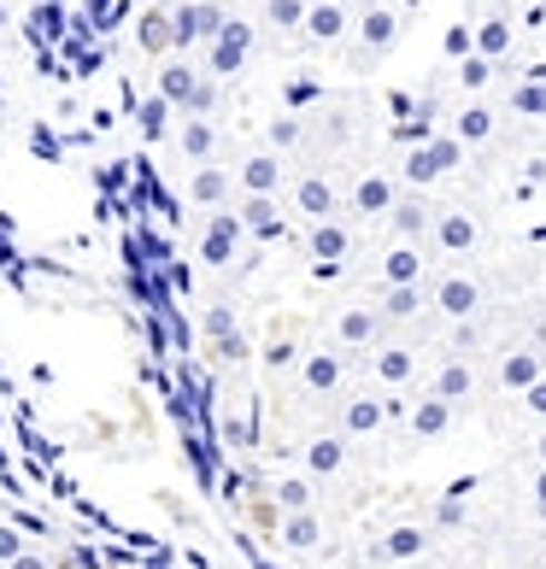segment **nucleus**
Here are the masks:
<instances>
[{"label":"nucleus","instance_id":"obj_45","mask_svg":"<svg viewBox=\"0 0 546 569\" xmlns=\"http://www.w3.org/2000/svg\"><path fill=\"white\" fill-rule=\"evenodd\" d=\"M435 522H440V529H458V522H465V505H458V499L435 505Z\"/></svg>","mask_w":546,"mask_h":569},{"label":"nucleus","instance_id":"obj_17","mask_svg":"<svg viewBox=\"0 0 546 569\" xmlns=\"http://www.w3.org/2000/svg\"><path fill=\"white\" fill-rule=\"evenodd\" d=\"M341 382H347V352H341V347H318V352L300 358V388H306L311 399L341 393Z\"/></svg>","mask_w":546,"mask_h":569},{"label":"nucleus","instance_id":"obj_49","mask_svg":"<svg viewBox=\"0 0 546 569\" xmlns=\"http://www.w3.org/2000/svg\"><path fill=\"white\" fill-rule=\"evenodd\" d=\"M535 458H540V463H546V435H540V440H535Z\"/></svg>","mask_w":546,"mask_h":569},{"label":"nucleus","instance_id":"obj_46","mask_svg":"<svg viewBox=\"0 0 546 569\" xmlns=\"http://www.w3.org/2000/svg\"><path fill=\"white\" fill-rule=\"evenodd\" d=\"M529 505H535V517L546 522V463L535 470V488H529Z\"/></svg>","mask_w":546,"mask_h":569},{"label":"nucleus","instance_id":"obj_33","mask_svg":"<svg viewBox=\"0 0 546 569\" xmlns=\"http://www.w3.org/2000/svg\"><path fill=\"white\" fill-rule=\"evenodd\" d=\"M277 540L288 546V552H318V546H324V522H318V511H282Z\"/></svg>","mask_w":546,"mask_h":569},{"label":"nucleus","instance_id":"obj_10","mask_svg":"<svg viewBox=\"0 0 546 569\" xmlns=\"http://www.w3.org/2000/svg\"><path fill=\"white\" fill-rule=\"evenodd\" d=\"M353 24H359V7H353V0H311L300 41L306 48H341V41H353Z\"/></svg>","mask_w":546,"mask_h":569},{"label":"nucleus","instance_id":"obj_38","mask_svg":"<svg viewBox=\"0 0 546 569\" xmlns=\"http://www.w3.org/2000/svg\"><path fill=\"white\" fill-rule=\"evenodd\" d=\"M506 107L517 112V118H546V77L535 71V77H523L517 89L506 94Z\"/></svg>","mask_w":546,"mask_h":569},{"label":"nucleus","instance_id":"obj_8","mask_svg":"<svg viewBox=\"0 0 546 569\" xmlns=\"http://www.w3.org/2000/svg\"><path fill=\"white\" fill-rule=\"evenodd\" d=\"M388 423H394V399H388L383 388L347 393L341 411H335V429H341L347 440H370V435H383Z\"/></svg>","mask_w":546,"mask_h":569},{"label":"nucleus","instance_id":"obj_39","mask_svg":"<svg viewBox=\"0 0 546 569\" xmlns=\"http://www.w3.org/2000/svg\"><path fill=\"white\" fill-rule=\"evenodd\" d=\"M265 365L270 370H300V352H294V329H288V318H277V329H270V341H265Z\"/></svg>","mask_w":546,"mask_h":569},{"label":"nucleus","instance_id":"obj_11","mask_svg":"<svg viewBox=\"0 0 546 569\" xmlns=\"http://www.w3.org/2000/svg\"><path fill=\"white\" fill-rule=\"evenodd\" d=\"M236 182H241V194H282V188H294L288 159L277 153V147H254V153H241L236 159Z\"/></svg>","mask_w":546,"mask_h":569},{"label":"nucleus","instance_id":"obj_31","mask_svg":"<svg viewBox=\"0 0 546 569\" xmlns=\"http://www.w3.org/2000/svg\"><path fill=\"white\" fill-rule=\"evenodd\" d=\"M306 252H311V259H335V264H347V252H353V229H347L341 218L311 223V229H306Z\"/></svg>","mask_w":546,"mask_h":569},{"label":"nucleus","instance_id":"obj_37","mask_svg":"<svg viewBox=\"0 0 546 569\" xmlns=\"http://www.w3.org/2000/svg\"><path fill=\"white\" fill-rule=\"evenodd\" d=\"M282 107H288V112L324 107V77H318V71H294V77L282 82Z\"/></svg>","mask_w":546,"mask_h":569},{"label":"nucleus","instance_id":"obj_14","mask_svg":"<svg viewBox=\"0 0 546 569\" xmlns=\"http://www.w3.org/2000/svg\"><path fill=\"white\" fill-rule=\"evenodd\" d=\"M294 212H300L306 223H324L341 212V182H335L329 171H300L294 177Z\"/></svg>","mask_w":546,"mask_h":569},{"label":"nucleus","instance_id":"obj_12","mask_svg":"<svg viewBox=\"0 0 546 569\" xmlns=\"http://www.w3.org/2000/svg\"><path fill=\"white\" fill-rule=\"evenodd\" d=\"M417 370H424L417 347H406V341H383V347H370V382L383 388V393H406V388L417 382Z\"/></svg>","mask_w":546,"mask_h":569},{"label":"nucleus","instance_id":"obj_35","mask_svg":"<svg viewBox=\"0 0 546 569\" xmlns=\"http://www.w3.org/2000/svg\"><path fill=\"white\" fill-rule=\"evenodd\" d=\"M270 499H277V511H311V499H318V476H277L270 481Z\"/></svg>","mask_w":546,"mask_h":569},{"label":"nucleus","instance_id":"obj_32","mask_svg":"<svg viewBox=\"0 0 546 569\" xmlns=\"http://www.w3.org/2000/svg\"><path fill=\"white\" fill-rule=\"evenodd\" d=\"M347 141H353V107H324L311 118V147L318 153H341Z\"/></svg>","mask_w":546,"mask_h":569},{"label":"nucleus","instance_id":"obj_48","mask_svg":"<svg viewBox=\"0 0 546 569\" xmlns=\"http://www.w3.org/2000/svg\"><path fill=\"white\" fill-rule=\"evenodd\" d=\"M7 569H48V558H36V552H24V558H12Z\"/></svg>","mask_w":546,"mask_h":569},{"label":"nucleus","instance_id":"obj_24","mask_svg":"<svg viewBox=\"0 0 546 569\" xmlns=\"http://www.w3.org/2000/svg\"><path fill=\"white\" fill-rule=\"evenodd\" d=\"M494 376H499V388H506V393H529L546 376V352L540 347H512L506 358H499Z\"/></svg>","mask_w":546,"mask_h":569},{"label":"nucleus","instance_id":"obj_41","mask_svg":"<svg viewBox=\"0 0 546 569\" xmlns=\"http://www.w3.org/2000/svg\"><path fill=\"white\" fill-rule=\"evenodd\" d=\"M200 329H206V341H224V335H241V329H236V311H229V306H212V311L200 318Z\"/></svg>","mask_w":546,"mask_h":569},{"label":"nucleus","instance_id":"obj_7","mask_svg":"<svg viewBox=\"0 0 546 569\" xmlns=\"http://www.w3.org/2000/svg\"><path fill=\"white\" fill-rule=\"evenodd\" d=\"M383 335H388V318H383V306H376V300L341 306V311H335V323H329V341L341 352H370V347H383Z\"/></svg>","mask_w":546,"mask_h":569},{"label":"nucleus","instance_id":"obj_22","mask_svg":"<svg viewBox=\"0 0 546 569\" xmlns=\"http://www.w3.org/2000/svg\"><path fill=\"white\" fill-rule=\"evenodd\" d=\"M177 153L188 164H212L224 153V130H218V118H182L177 123Z\"/></svg>","mask_w":546,"mask_h":569},{"label":"nucleus","instance_id":"obj_47","mask_svg":"<svg viewBox=\"0 0 546 569\" xmlns=\"http://www.w3.org/2000/svg\"><path fill=\"white\" fill-rule=\"evenodd\" d=\"M523 182H546V159H523Z\"/></svg>","mask_w":546,"mask_h":569},{"label":"nucleus","instance_id":"obj_18","mask_svg":"<svg viewBox=\"0 0 546 569\" xmlns=\"http://www.w3.org/2000/svg\"><path fill=\"white\" fill-rule=\"evenodd\" d=\"M171 18H177V48H206V41H212L218 30H224V7L218 0H188V7H171Z\"/></svg>","mask_w":546,"mask_h":569},{"label":"nucleus","instance_id":"obj_30","mask_svg":"<svg viewBox=\"0 0 546 569\" xmlns=\"http://www.w3.org/2000/svg\"><path fill=\"white\" fill-rule=\"evenodd\" d=\"M494 130H499V112L488 107V100H465V107H458V118H453V136L465 141V147H488Z\"/></svg>","mask_w":546,"mask_h":569},{"label":"nucleus","instance_id":"obj_15","mask_svg":"<svg viewBox=\"0 0 546 569\" xmlns=\"http://www.w3.org/2000/svg\"><path fill=\"white\" fill-rule=\"evenodd\" d=\"M435 212H440V206H429L424 188H406V194L394 200V212H388L383 223H388V236H394V241H417V247H424V241H429V229H435Z\"/></svg>","mask_w":546,"mask_h":569},{"label":"nucleus","instance_id":"obj_2","mask_svg":"<svg viewBox=\"0 0 546 569\" xmlns=\"http://www.w3.org/2000/svg\"><path fill=\"white\" fill-rule=\"evenodd\" d=\"M400 36H406V18L394 0H365L359 7V24H353V71H370V66H383V59L400 48Z\"/></svg>","mask_w":546,"mask_h":569},{"label":"nucleus","instance_id":"obj_9","mask_svg":"<svg viewBox=\"0 0 546 569\" xmlns=\"http://www.w3.org/2000/svg\"><path fill=\"white\" fill-rule=\"evenodd\" d=\"M182 200L188 206H200V212H224V206H236L241 200V182L229 164H188V182H182Z\"/></svg>","mask_w":546,"mask_h":569},{"label":"nucleus","instance_id":"obj_4","mask_svg":"<svg viewBox=\"0 0 546 569\" xmlns=\"http://www.w3.org/2000/svg\"><path fill=\"white\" fill-rule=\"evenodd\" d=\"M254 48H259V30L247 24V18H224V30L206 41V71H212L218 82L241 77L247 66H254Z\"/></svg>","mask_w":546,"mask_h":569},{"label":"nucleus","instance_id":"obj_34","mask_svg":"<svg viewBox=\"0 0 546 569\" xmlns=\"http://www.w3.org/2000/svg\"><path fill=\"white\" fill-rule=\"evenodd\" d=\"M512 48H517V30H512V18H506V12H488V18L476 24V53H488L494 66H506V59H512Z\"/></svg>","mask_w":546,"mask_h":569},{"label":"nucleus","instance_id":"obj_3","mask_svg":"<svg viewBox=\"0 0 546 569\" xmlns=\"http://www.w3.org/2000/svg\"><path fill=\"white\" fill-rule=\"evenodd\" d=\"M247 223L236 206H224V212H206V229H200V264H212V270H236L247 264L254 252H247Z\"/></svg>","mask_w":546,"mask_h":569},{"label":"nucleus","instance_id":"obj_42","mask_svg":"<svg viewBox=\"0 0 546 569\" xmlns=\"http://www.w3.org/2000/svg\"><path fill=\"white\" fill-rule=\"evenodd\" d=\"M30 546H24V529L18 522H0V563H12V558H24Z\"/></svg>","mask_w":546,"mask_h":569},{"label":"nucleus","instance_id":"obj_1","mask_svg":"<svg viewBox=\"0 0 546 569\" xmlns=\"http://www.w3.org/2000/svg\"><path fill=\"white\" fill-rule=\"evenodd\" d=\"M153 89H159V100H165L177 118H212L218 100H224L218 77H212V71H195L188 59H165L159 77H153Z\"/></svg>","mask_w":546,"mask_h":569},{"label":"nucleus","instance_id":"obj_36","mask_svg":"<svg viewBox=\"0 0 546 569\" xmlns=\"http://www.w3.org/2000/svg\"><path fill=\"white\" fill-rule=\"evenodd\" d=\"M306 12H311V0H265V7H259L270 36H300L306 30Z\"/></svg>","mask_w":546,"mask_h":569},{"label":"nucleus","instance_id":"obj_29","mask_svg":"<svg viewBox=\"0 0 546 569\" xmlns=\"http://www.w3.org/2000/svg\"><path fill=\"white\" fill-rule=\"evenodd\" d=\"M453 399H440V393H424V399H417V406L406 411V429L417 435V440H440V435H447L453 429Z\"/></svg>","mask_w":546,"mask_h":569},{"label":"nucleus","instance_id":"obj_26","mask_svg":"<svg viewBox=\"0 0 546 569\" xmlns=\"http://www.w3.org/2000/svg\"><path fill=\"white\" fill-rule=\"evenodd\" d=\"M300 463H306V476L335 481V476L347 470V435H341V429H335V435H311L306 452H300Z\"/></svg>","mask_w":546,"mask_h":569},{"label":"nucleus","instance_id":"obj_23","mask_svg":"<svg viewBox=\"0 0 546 569\" xmlns=\"http://www.w3.org/2000/svg\"><path fill=\"white\" fill-rule=\"evenodd\" d=\"M136 41H141V53H153V59H171L177 48V18H171V0H153L141 18H136Z\"/></svg>","mask_w":546,"mask_h":569},{"label":"nucleus","instance_id":"obj_27","mask_svg":"<svg viewBox=\"0 0 546 569\" xmlns=\"http://www.w3.org/2000/svg\"><path fill=\"white\" fill-rule=\"evenodd\" d=\"M429 393H440V399H453V406H465V399L476 393V365H470L465 352L440 358V365H435V376H429Z\"/></svg>","mask_w":546,"mask_h":569},{"label":"nucleus","instance_id":"obj_13","mask_svg":"<svg viewBox=\"0 0 546 569\" xmlns=\"http://www.w3.org/2000/svg\"><path fill=\"white\" fill-rule=\"evenodd\" d=\"M429 247H435V252H453V259H465V252L482 247V218L465 212V206H440L435 229H429Z\"/></svg>","mask_w":546,"mask_h":569},{"label":"nucleus","instance_id":"obj_21","mask_svg":"<svg viewBox=\"0 0 546 569\" xmlns=\"http://www.w3.org/2000/svg\"><path fill=\"white\" fill-rule=\"evenodd\" d=\"M429 277V259H424V247L417 241H388L383 247V259H376V282H424Z\"/></svg>","mask_w":546,"mask_h":569},{"label":"nucleus","instance_id":"obj_20","mask_svg":"<svg viewBox=\"0 0 546 569\" xmlns=\"http://www.w3.org/2000/svg\"><path fill=\"white\" fill-rule=\"evenodd\" d=\"M429 552V529H417V522H400V529H388L383 540H370V563L376 569H394V563H411Z\"/></svg>","mask_w":546,"mask_h":569},{"label":"nucleus","instance_id":"obj_50","mask_svg":"<svg viewBox=\"0 0 546 569\" xmlns=\"http://www.w3.org/2000/svg\"><path fill=\"white\" fill-rule=\"evenodd\" d=\"M7 18H12V12H7V0H0V30H7Z\"/></svg>","mask_w":546,"mask_h":569},{"label":"nucleus","instance_id":"obj_6","mask_svg":"<svg viewBox=\"0 0 546 569\" xmlns=\"http://www.w3.org/2000/svg\"><path fill=\"white\" fill-rule=\"evenodd\" d=\"M458 159H465V141H458V136H429L424 147H411V153H406L400 182H406V188H429V182H440V177H453Z\"/></svg>","mask_w":546,"mask_h":569},{"label":"nucleus","instance_id":"obj_43","mask_svg":"<svg viewBox=\"0 0 546 569\" xmlns=\"http://www.w3.org/2000/svg\"><path fill=\"white\" fill-rule=\"evenodd\" d=\"M447 53H453V59L476 53V30H470V24H453V30H447Z\"/></svg>","mask_w":546,"mask_h":569},{"label":"nucleus","instance_id":"obj_28","mask_svg":"<svg viewBox=\"0 0 546 569\" xmlns=\"http://www.w3.org/2000/svg\"><path fill=\"white\" fill-rule=\"evenodd\" d=\"M265 147H277L282 159L306 153V147H311V118H306V112H288V107H282L277 118L265 123Z\"/></svg>","mask_w":546,"mask_h":569},{"label":"nucleus","instance_id":"obj_16","mask_svg":"<svg viewBox=\"0 0 546 569\" xmlns=\"http://www.w3.org/2000/svg\"><path fill=\"white\" fill-rule=\"evenodd\" d=\"M400 194H406V182H400V177H388V171H365L359 182H353L347 206H353V218H388Z\"/></svg>","mask_w":546,"mask_h":569},{"label":"nucleus","instance_id":"obj_5","mask_svg":"<svg viewBox=\"0 0 546 569\" xmlns=\"http://www.w3.org/2000/svg\"><path fill=\"white\" fill-rule=\"evenodd\" d=\"M429 306L447 323H470V318H482V306H488V288H482L476 270H447V277H435Z\"/></svg>","mask_w":546,"mask_h":569},{"label":"nucleus","instance_id":"obj_25","mask_svg":"<svg viewBox=\"0 0 546 569\" xmlns=\"http://www.w3.org/2000/svg\"><path fill=\"white\" fill-rule=\"evenodd\" d=\"M376 306H383V318H388V329L394 323H411V318H424V311H429V288L424 282H383V288H376Z\"/></svg>","mask_w":546,"mask_h":569},{"label":"nucleus","instance_id":"obj_44","mask_svg":"<svg viewBox=\"0 0 546 569\" xmlns=\"http://www.w3.org/2000/svg\"><path fill=\"white\" fill-rule=\"evenodd\" d=\"M517 399H523V411H529L535 423H546V376H540V382H535L529 393H517Z\"/></svg>","mask_w":546,"mask_h":569},{"label":"nucleus","instance_id":"obj_40","mask_svg":"<svg viewBox=\"0 0 546 569\" xmlns=\"http://www.w3.org/2000/svg\"><path fill=\"white\" fill-rule=\"evenodd\" d=\"M494 59L488 53H465V59H458V89H470V94H482V89H488V82H494Z\"/></svg>","mask_w":546,"mask_h":569},{"label":"nucleus","instance_id":"obj_19","mask_svg":"<svg viewBox=\"0 0 546 569\" xmlns=\"http://www.w3.org/2000/svg\"><path fill=\"white\" fill-rule=\"evenodd\" d=\"M236 212H241V223H247V236H254V241H282V229H288L282 194H241Z\"/></svg>","mask_w":546,"mask_h":569}]
</instances>
